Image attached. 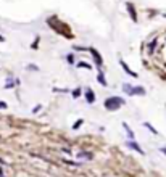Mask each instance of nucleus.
Instances as JSON below:
<instances>
[{
    "instance_id": "20",
    "label": "nucleus",
    "mask_w": 166,
    "mask_h": 177,
    "mask_svg": "<svg viewBox=\"0 0 166 177\" xmlns=\"http://www.w3.org/2000/svg\"><path fill=\"white\" fill-rule=\"evenodd\" d=\"M27 69H31V71H39V68L35 66V65H27Z\"/></svg>"
},
{
    "instance_id": "11",
    "label": "nucleus",
    "mask_w": 166,
    "mask_h": 177,
    "mask_svg": "<svg viewBox=\"0 0 166 177\" xmlns=\"http://www.w3.org/2000/svg\"><path fill=\"white\" fill-rule=\"evenodd\" d=\"M77 68H84V69H92V65H89V63H85V61H77Z\"/></svg>"
},
{
    "instance_id": "17",
    "label": "nucleus",
    "mask_w": 166,
    "mask_h": 177,
    "mask_svg": "<svg viewBox=\"0 0 166 177\" xmlns=\"http://www.w3.org/2000/svg\"><path fill=\"white\" fill-rule=\"evenodd\" d=\"M66 60H68L69 65H74V56H73V55H68V56H66Z\"/></svg>"
},
{
    "instance_id": "12",
    "label": "nucleus",
    "mask_w": 166,
    "mask_h": 177,
    "mask_svg": "<svg viewBox=\"0 0 166 177\" xmlns=\"http://www.w3.org/2000/svg\"><path fill=\"white\" fill-rule=\"evenodd\" d=\"M82 124H84V119H77V121H76V123L73 124V131H77L79 127L82 126Z\"/></svg>"
},
{
    "instance_id": "3",
    "label": "nucleus",
    "mask_w": 166,
    "mask_h": 177,
    "mask_svg": "<svg viewBox=\"0 0 166 177\" xmlns=\"http://www.w3.org/2000/svg\"><path fill=\"white\" fill-rule=\"evenodd\" d=\"M89 52H90V55H92V58H93V61H95V66L98 68V69H102V65H103V60H102V56H100V53L95 50V48H89Z\"/></svg>"
},
{
    "instance_id": "18",
    "label": "nucleus",
    "mask_w": 166,
    "mask_h": 177,
    "mask_svg": "<svg viewBox=\"0 0 166 177\" xmlns=\"http://www.w3.org/2000/svg\"><path fill=\"white\" fill-rule=\"evenodd\" d=\"M6 108H8V105H6V102L0 100V110H6Z\"/></svg>"
},
{
    "instance_id": "14",
    "label": "nucleus",
    "mask_w": 166,
    "mask_h": 177,
    "mask_svg": "<svg viewBox=\"0 0 166 177\" xmlns=\"http://www.w3.org/2000/svg\"><path fill=\"white\" fill-rule=\"evenodd\" d=\"M15 84H16V82L13 81L11 77H8V81H6V84H5V87H6V89H11V87H15Z\"/></svg>"
},
{
    "instance_id": "21",
    "label": "nucleus",
    "mask_w": 166,
    "mask_h": 177,
    "mask_svg": "<svg viewBox=\"0 0 166 177\" xmlns=\"http://www.w3.org/2000/svg\"><path fill=\"white\" fill-rule=\"evenodd\" d=\"M39 110H42V105H37V106H34V108H32V113H37Z\"/></svg>"
},
{
    "instance_id": "16",
    "label": "nucleus",
    "mask_w": 166,
    "mask_h": 177,
    "mask_svg": "<svg viewBox=\"0 0 166 177\" xmlns=\"http://www.w3.org/2000/svg\"><path fill=\"white\" fill-rule=\"evenodd\" d=\"M77 156H79V158H87V159H92V155H90V153H79Z\"/></svg>"
},
{
    "instance_id": "13",
    "label": "nucleus",
    "mask_w": 166,
    "mask_h": 177,
    "mask_svg": "<svg viewBox=\"0 0 166 177\" xmlns=\"http://www.w3.org/2000/svg\"><path fill=\"white\" fill-rule=\"evenodd\" d=\"M155 45H156V39H155V40H151L150 44H148V53H150V55L153 53V50H155Z\"/></svg>"
},
{
    "instance_id": "1",
    "label": "nucleus",
    "mask_w": 166,
    "mask_h": 177,
    "mask_svg": "<svg viewBox=\"0 0 166 177\" xmlns=\"http://www.w3.org/2000/svg\"><path fill=\"white\" fill-rule=\"evenodd\" d=\"M124 103H126V102H124V98L113 95V97H108L106 100L103 102V106H105L108 111H116V110H119Z\"/></svg>"
},
{
    "instance_id": "25",
    "label": "nucleus",
    "mask_w": 166,
    "mask_h": 177,
    "mask_svg": "<svg viewBox=\"0 0 166 177\" xmlns=\"http://www.w3.org/2000/svg\"><path fill=\"white\" fill-rule=\"evenodd\" d=\"M163 16H164V18H166V13H164V15H163Z\"/></svg>"
},
{
    "instance_id": "10",
    "label": "nucleus",
    "mask_w": 166,
    "mask_h": 177,
    "mask_svg": "<svg viewBox=\"0 0 166 177\" xmlns=\"http://www.w3.org/2000/svg\"><path fill=\"white\" fill-rule=\"evenodd\" d=\"M143 127H147V129H148L151 134H153V135H158V131H156V129H155V127L151 126L150 123H143Z\"/></svg>"
},
{
    "instance_id": "23",
    "label": "nucleus",
    "mask_w": 166,
    "mask_h": 177,
    "mask_svg": "<svg viewBox=\"0 0 166 177\" xmlns=\"http://www.w3.org/2000/svg\"><path fill=\"white\" fill-rule=\"evenodd\" d=\"M5 39H3V35H0V42H3Z\"/></svg>"
},
{
    "instance_id": "9",
    "label": "nucleus",
    "mask_w": 166,
    "mask_h": 177,
    "mask_svg": "<svg viewBox=\"0 0 166 177\" xmlns=\"http://www.w3.org/2000/svg\"><path fill=\"white\" fill-rule=\"evenodd\" d=\"M122 127H124V131H126V134H127V137H129V140H134V132H132V129L129 127V124L127 123H122Z\"/></svg>"
},
{
    "instance_id": "2",
    "label": "nucleus",
    "mask_w": 166,
    "mask_h": 177,
    "mask_svg": "<svg viewBox=\"0 0 166 177\" xmlns=\"http://www.w3.org/2000/svg\"><path fill=\"white\" fill-rule=\"evenodd\" d=\"M122 90H124L126 95H131V97H134V95L143 97V95L147 94L143 87H140V86H131V84H122Z\"/></svg>"
},
{
    "instance_id": "5",
    "label": "nucleus",
    "mask_w": 166,
    "mask_h": 177,
    "mask_svg": "<svg viewBox=\"0 0 166 177\" xmlns=\"http://www.w3.org/2000/svg\"><path fill=\"white\" fill-rule=\"evenodd\" d=\"M84 95H85V102H87L89 105H93V103H95V94H93L92 89H85Z\"/></svg>"
},
{
    "instance_id": "8",
    "label": "nucleus",
    "mask_w": 166,
    "mask_h": 177,
    "mask_svg": "<svg viewBox=\"0 0 166 177\" xmlns=\"http://www.w3.org/2000/svg\"><path fill=\"white\" fill-rule=\"evenodd\" d=\"M97 81H98V84H100V86H103V87H106V86H108V82H106V79H105V74H103V71H102V69H98Z\"/></svg>"
},
{
    "instance_id": "19",
    "label": "nucleus",
    "mask_w": 166,
    "mask_h": 177,
    "mask_svg": "<svg viewBox=\"0 0 166 177\" xmlns=\"http://www.w3.org/2000/svg\"><path fill=\"white\" fill-rule=\"evenodd\" d=\"M73 48H74V50H76V52H77V50H79V52H84V50H89V48H85V47H77V45H74Z\"/></svg>"
},
{
    "instance_id": "4",
    "label": "nucleus",
    "mask_w": 166,
    "mask_h": 177,
    "mask_svg": "<svg viewBox=\"0 0 166 177\" xmlns=\"http://www.w3.org/2000/svg\"><path fill=\"white\" fill-rule=\"evenodd\" d=\"M126 8H127V11H129V15H131V19L134 21V23H137V21H139V18H137V11H135L134 3L126 2Z\"/></svg>"
},
{
    "instance_id": "24",
    "label": "nucleus",
    "mask_w": 166,
    "mask_h": 177,
    "mask_svg": "<svg viewBox=\"0 0 166 177\" xmlns=\"http://www.w3.org/2000/svg\"><path fill=\"white\" fill-rule=\"evenodd\" d=\"M161 151H163V153L166 155V148H161Z\"/></svg>"
},
{
    "instance_id": "6",
    "label": "nucleus",
    "mask_w": 166,
    "mask_h": 177,
    "mask_svg": "<svg viewBox=\"0 0 166 177\" xmlns=\"http://www.w3.org/2000/svg\"><path fill=\"white\" fill-rule=\"evenodd\" d=\"M119 65H121V68H122V71H124L126 74H129V76H132V77H137V73H134V71L129 68L127 65H126V61L122 60V58H119Z\"/></svg>"
},
{
    "instance_id": "15",
    "label": "nucleus",
    "mask_w": 166,
    "mask_h": 177,
    "mask_svg": "<svg viewBox=\"0 0 166 177\" xmlns=\"http://www.w3.org/2000/svg\"><path fill=\"white\" fill-rule=\"evenodd\" d=\"M81 94H82V90L79 89V87H77V89H74V90H73V98H77V97H81Z\"/></svg>"
},
{
    "instance_id": "22",
    "label": "nucleus",
    "mask_w": 166,
    "mask_h": 177,
    "mask_svg": "<svg viewBox=\"0 0 166 177\" xmlns=\"http://www.w3.org/2000/svg\"><path fill=\"white\" fill-rule=\"evenodd\" d=\"M0 177H5V175H3V171H2V167H0Z\"/></svg>"
},
{
    "instance_id": "7",
    "label": "nucleus",
    "mask_w": 166,
    "mask_h": 177,
    "mask_svg": "<svg viewBox=\"0 0 166 177\" xmlns=\"http://www.w3.org/2000/svg\"><path fill=\"white\" fill-rule=\"evenodd\" d=\"M127 147H129V148H132V150H135L137 153L143 155V150H142V148L139 147V143H137L135 140H129V142H127Z\"/></svg>"
}]
</instances>
